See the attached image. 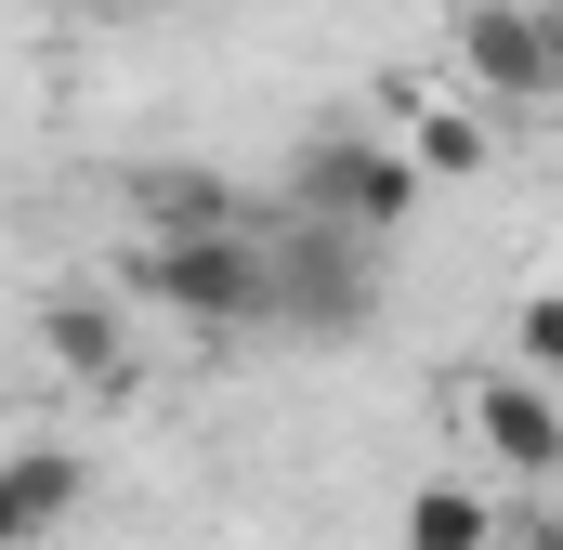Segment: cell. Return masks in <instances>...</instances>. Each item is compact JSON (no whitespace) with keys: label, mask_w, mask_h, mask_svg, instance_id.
Listing matches in <instances>:
<instances>
[{"label":"cell","mask_w":563,"mask_h":550,"mask_svg":"<svg viewBox=\"0 0 563 550\" xmlns=\"http://www.w3.org/2000/svg\"><path fill=\"white\" fill-rule=\"evenodd\" d=\"M66 13H144V0H66Z\"/></svg>","instance_id":"obj_13"},{"label":"cell","mask_w":563,"mask_h":550,"mask_svg":"<svg viewBox=\"0 0 563 550\" xmlns=\"http://www.w3.org/2000/svg\"><path fill=\"white\" fill-rule=\"evenodd\" d=\"M538 40H551V92H563V0H538Z\"/></svg>","instance_id":"obj_12"},{"label":"cell","mask_w":563,"mask_h":550,"mask_svg":"<svg viewBox=\"0 0 563 550\" xmlns=\"http://www.w3.org/2000/svg\"><path fill=\"white\" fill-rule=\"evenodd\" d=\"M263 223H197V237H132L119 250V301L184 315V328H263Z\"/></svg>","instance_id":"obj_1"},{"label":"cell","mask_w":563,"mask_h":550,"mask_svg":"<svg viewBox=\"0 0 563 550\" xmlns=\"http://www.w3.org/2000/svg\"><path fill=\"white\" fill-rule=\"evenodd\" d=\"M40 354H53L79 394H106V407L144 394V341H132V315H119L106 288H53V301H40Z\"/></svg>","instance_id":"obj_6"},{"label":"cell","mask_w":563,"mask_h":550,"mask_svg":"<svg viewBox=\"0 0 563 550\" xmlns=\"http://www.w3.org/2000/svg\"><path fill=\"white\" fill-rule=\"evenodd\" d=\"M380 132H407V157H420V184H472L498 144H485V119L472 106H445L432 79H380Z\"/></svg>","instance_id":"obj_7"},{"label":"cell","mask_w":563,"mask_h":550,"mask_svg":"<svg viewBox=\"0 0 563 550\" xmlns=\"http://www.w3.org/2000/svg\"><path fill=\"white\" fill-rule=\"evenodd\" d=\"M459 432L498 485H563V381L538 367H459Z\"/></svg>","instance_id":"obj_4"},{"label":"cell","mask_w":563,"mask_h":550,"mask_svg":"<svg viewBox=\"0 0 563 550\" xmlns=\"http://www.w3.org/2000/svg\"><path fill=\"white\" fill-rule=\"evenodd\" d=\"M485 550H525V538H511V525H498V538H485Z\"/></svg>","instance_id":"obj_14"},{"label":"cell","mask_w":563,"mask_h":550,"mask_svg":"<svg viewBox=\"0 0 563 550\" xmlns=\"http://www.w3.org/2000/svg\"><path fill=\"white\" fill-rule=\"evenodd\" d=\"M445 66H459L485 106H551V40H538V0H459V13H445Z\"/></svg>","instance_id":"obj_5"},{"label":"cell","mask_w":563,"mask_h":550,"mask_svg":"<svg viewBox=\"0 0 563 550\" xmlns=\"http://www.w3.org/2000/svg\"><path fill=\"white\" fill-rule=\"evenodd\" d=\"M263 328H301V341H354L367 315H380V237H354V223H314V210H288V237H263Z\"/></svg>","instance_id":"obj_2"},{"label":"cell","mask_w":563,"mask_h":550,"mask_svg":"<svg viewBox=\"0 0 563 550\" xmlns=\"http://www.w3.org/2000/svg\"><path fill=\"white\" fill-rule=\"evenodd\" d=\"M132 210H144V237H197V223H250V197H236L223 170H197V157H144V170H132Z\"/></svg>","instance_id":"obj_9"},{"label":"cell","mask_w":563,"mask_h":550,"mask_svg":"<svg viewBox=\"0 0 563 550\" xmlns=\"http://www.w3.org/2000/svg\"><path fill=\"white\" fill-rule=\"evenodd\" d=\"M79 512V459L66 446H0V550H40Z\"/></svg>","instance_id":"obj_8"},{"label":"cell","mask_w":563,"mask_h":550,"mask_svg":"<svg viewBox=\"0 0 563 550\" xmlns=\"http://www.w3.org/2000/svg\"><path fill=\"white\" fill-rule=\"evenodd\" d=\"M420 197H432L420 157H407V132H380V119H367V132H314L301 157H288V210L354 223V237H380V250L420 223Z\"/></svg>","instance_id":"obj_3"},{"label":"cell","mask_w":563,"mask_h":550,"mask_svg":"<svg viewBox=\"0 0 563 550\" xmlns=\"http://www.w3.org/2000/svg\"><path fill=\"white\" fill-rule=\"evenodd\" d=\"M407 550H485L498 538V498L485 485H459V472H432V485H407V525H394Z\"/></svg>","instance_id":"obj_10"},{"label":"cell","mask_w":563,"mask_h":550,"mask_svg":"<svg viewBox=\"0 0 563 550\" xmlns=\"http://www.w3.org/2000/svg\"><path fill=\"white\" fill-rule=\"evenodd\" d=\"M511 367H538V381H563V288H538V301L511 315Z\"/></svg>","instance_id":"obj_11"}]
</instances>
